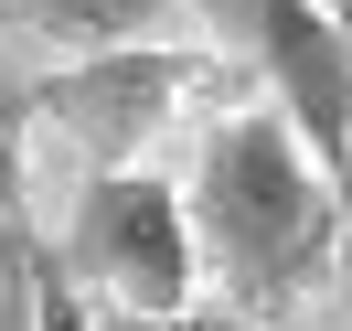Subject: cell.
I'll list each match as a JSON object with an SVG mask.
<instances>
[{"label":"cell","instance_id":"obj_5","mask_svg":"<svg viewBox=\"0 0 352 331\" xmlns=\"http://www.w3.org/2000/svg\"><path fill=\"white\" fill-rule=\"evenodd\" d=\"M0 331H32V214L0 182Z\"/></svg>","mask_w":352,"mask_h":331},{"label":"cell","instance_id":"obj_8","mask_svg":"<svg viewBox=\"0 0 352 331\" xmlns=\"http://www.w3.org/2000/svg\"><path fill=\"white\" fill-rule=\"evenodd\" d=\"M320 11H342V22H352V0H320Z\"/></svg>","mask_w":352,"mask_h":331},{"label":"cell","instance_id":"obj_9","mask_svg":"<svg viewBox=\"0 0 352 331\" xmlns=\"http://www.w3.org/2000/svg\"><path fill=\"white\" fill-rule=\"evenodd\" d=\"M0 22H11V0H0Z\"/></svg>","mask_w":352,"mask_h":331},{"label":"cell","instance_id":"obj_6","mask_svg":"<svg viewBox=\"0 0 352 331\" xmlns=\"http://www.w3.org/2000/svg\"><path fill=\"white\" fill-rule=\"evenodd\" d=\"M32 331H96V299L65 278V257L43 235H32Z\"/></svg>","mask_w":352,"mask_h":331},{"label":"cell","instance_id":"obj_7","mask_svg":"<svg viewBox=\"0 0 352 331\" xmlns=\"http://www.w3.org/2000/svg\"><path fill=\"white\" fill-rule=\"evenodd\" d=\"M96 331H245V321L192 299V310H96Z\"/></svg>","mask_w":352,"mask_h":331},{"label":"cell","instance_id":"obj_1","mask_svg":"<svg viewBox=\"0 0 352 331\" xmlns=\"http://www.w3.org/2000/svg\"><path fill=\"white\" fill-rule=\"evenodd\" d=\"M342 193L331 171L299 150L278 107H235L203 129V160H192V235L203 257L235 278L245 310H288L342 267Z\"/></svg>","mask_w":352,"mask_h":331},{"label":"cell","instance_id":"obj_2","mask_svg":"<svg viewBox=\"0 0 352 331\" xmlns=\"http://www.w3.org/2000/svg\"><path fill=\"white\" fill-rule=\"evenodd\" d=\"M54 257L96 310H192V267H203L192 193L171 171H86Z\"/></svg>","mask_w":352,"mask_h":331},{"label":"cell","instance_id":"obj_4","mask_svg":"<svg viewBox=\"0 0 352 331\" xmlns=\"http://www.w3.org/2000/svg\"><path fill=\"white\" fill-rule=\"evenodd\" d=\"M182 0H11V22L54 32V43H86V54H139L171 32Z\"/></svg>","mask_w":352,"mask_h":331},{"label":"cell","instance_id":"obj_3","mask_svg":"<svg viewBox=\"0 0 352 331\" xmlns=\"http://www.w3.org/2000/svg\"><path fill=\"white\" fill-rule=\"evenodd\" d=\"M224 11L267 75V107L299 129V150L331 171V193L352 214V22L320 0H224Z\"/></svg>","mask_w":352,"mask_h":331}]
</instances>
